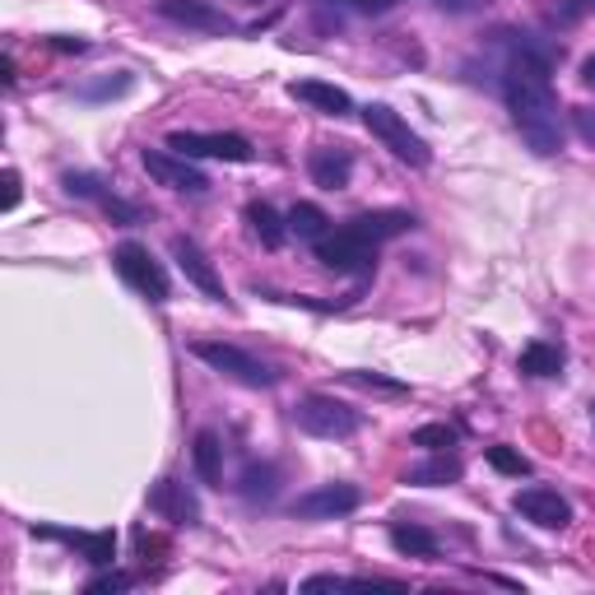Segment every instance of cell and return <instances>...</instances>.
Instances as JSON below:
<instances>
[{"label":"cell","mask_w":595,"mask_h":595,"mask_svg":"<svg viewBox=\"0 0 595 595\" xmlns=\"http://www.w3.org/2000/svg\"><path fill=\"white\" fill-rule=\"evenodd\" d=\"M409 447H424V452H452L456 447V428L452 424H424L409 433Z\"/></svg>","instance_id":"484cf974"},{"label":"cell","mask_w":595,"mask_h":595,"mask_svg":"<svg viewBox=\"0 0 595 595\" xmlns=\"http://www.w3.org/2000/svg\"><path fill=\"white\" fill-rule=\"evenodd\" d=\"M358 503H364V494H358L354 484L335 479V484H317V488H307V494H298L289 512L307 516V522H335V516H349Z\"/></svg>","instance_id":"30bf717a"},{"label":"cell","mask_w":595,"mask_h":595,"mask_svg":"<svg viewBox=\"0 0 595 595\" xmlns=\"http://www.w3.org/2000/svg\"><path fill=\"white\" fill-rule=\"evenodd\" d=\"M326 224H330L326 210H321V205H313V200H298L294 210H289V232H294V238L317 242L321 232H326Z\"/></svg>","instance_id":"cb8c5ba5"},{"label":"cell","mask_w":595,"mask_h":595,"mask_svg":"<svg viewBox=\"0 0 595 595\" xmlns=\"http://www.w3.org/2000/svg\"><path fill=\"white\" fill-rule=\"evenodd\" d=\"M516 364H522L526 377H558L563 364H567V354H563V345H554V340H530Z\"/></svg>","instance_id":"7402d4cb"},{"label":"cell","mask_w":595,"mask_h":595,"mask_svg":"<svg viewBox=\"0 0 595 595\" xmlns=\"http://www.w3.org/2000/svg\"><path fill=\"white\" fill-rule=\"evenodd\" d=\"M573 126L586 145H595V108H573Z\"/></svg>","instance_id":"1f68e13d"},{"label":"cell","mask_w":595,"mask_h":595,"mask_svg":"<svg viewBox=\"0 0 595 595\" xmlns=\"http://www.w3.org/2000/svg\"><path fill=\"white\" fill-rule=\"evenodd\" d=\"M503 93L522 140L535 153H558L563 149V112H558V93L549 80V57L535 47H516L512 61L503 70Z\"/></svg>","instance_id":"6da1fadb"},{"label":"cell","mask_w":595,"mask_h":595,"mask_svg":"<svg viewBox=\"0 0 595 595\" xmlns=\"http://www.w3.org/2000/svg\"><path fill=\"white\" fill-rule=\"evenodd\" d=\"M191 460H196L200 484H210V488H219V484H224V443H219V433H210V428L196 433Z\"/></svg>","instance_id":"ffe728a7"},{"label":"cell","mask_w":595,"mask_h":595,"mask_svg":"<svg viewBox=\"0 0 595 595\" xmlns=\"http://www.w3.org/2000/svg\"><path fill=\"white\" fill-rule=\"evenodd\" d=\"M488 465H494V470H503V475H530V460L516 452V447H488Z\"/></svg>","instance_id":"83f0119b"},{"label":"cell","mask_w":595,"mask_h":595,"mask_svg":"<svg viewBox=\"0 0 595 595\" xmlns=\"http://www.w3.org/2000/svg\"><path fill=\"white\" fill-rule=\"evenodd\" d=\"M149 507L159 512V516H168V522H177V526H200V507L187 494V484H177V479H159V484H153L149 488Z\"/></svg>","instance_id":"2e32d148"},{"label":"cell","mask_w":595,"mask_h":595,"mask_svg":"<svg viewBox=\"0 0 595 595\" xmlns=\"http://www.w3.org/2000/svg\"><path fill=\"white\" fill-rule=\"evenodd\" d=\"M19 196H23V187H19V172L10 168V172H6V210H14V205H19Z\"/></svg>","instance_id":"d6a6232c"},{"label":"cell","mask_w":595,"mask_h":595,"mask_svg":"<svg viewBox=\"0 0 595 595\" xmlns=\"http://www.w3.org/2000/svg\"><path fill=\"white\" fill-rule=\"evenodd\" d=\"M433 6H443V10H475L479 0H433Z\"/></svg>","instance_id":"836d02e7"},{"label":"cell","mask_w":595,"mask_h":595,"mask_svg":"<svg viewBox=\"0 0 595 595\" xmlns=\"http://www.w3.org/2000/svg\"><path fill=\"white\" fill-rule=\"evenodd\" d=\"M349 224L364 232L368 242H391V238H400V232L419 228V219H414L409 210H364V215H354Z\"/></svg>","instance_id":"ac0fdd59"},{"label":"cell","mask_w":595,"mask_h":595,"mask_svg":"<svg viewBox=\"0 0 595 595\" xmlns=\"http://www.w3.org/2000/svg\"><path fill=\"white\" fill-rule=\"evenodd\" d=\"M345 586H358V577H335V573H321V577H307L298 591L313 595V591H345Z\"/></svg>","instance_id":"f546056e"},{"label":"cell","mask_w":595,"mask_h":595,"mask_svg":"<svg viewBox=\"0 0 595 595\" xmlns=\"http://www.w3.org/2000/svg\"><path fill=\"white\" fill-rule=\"evenodd\" d=\"M349 6H358V10H368V14H373V10H386L391 0H349Z\"/></svg>","instance_id":"e575fe53"},{"label":"cell","mask_w":595,"mask_h":595,"mask_svg":"<svg viewBox=\"0 0 595 595\" xmlns=\"http://www.w3.org/2000/svg\"><path fill=\"white\" fill-rule=\"evenodd\" d=\"M168 149L187 153V159H224V163H251L256 149L242 136H219V131H172Z\"/></svg>","instance_id":"ba28073f"},{"label":"cell","mask_w":595,"mask_h":595,"mask_svg":"<svg viewBox=\"0 0 595 595\" xmlns=\"http://www.w3.org/2000/svg\"><path fill=\"white\" fill-rule=\"evenodd\" d=\"M391 545L405 558H437V535L424 526H391Z\"/></svg>","instance_id":"603a6c76"},{"label":"cell","mask_w":595,"mask_h":595,"mask_svg":"<svg viewBox=\"0 0 595 595\" xmlns=\"http://www.w3.org/2000/svg\"><path fill=\"white\" fill-rule=\"evenodd\" d=\"M582 6H591V10H595V0H582Z\"/></svg>","instance_id":"74e56055"},{"label":"cell","mask_w":595,"mask_h":595,"mask_svg":"<svg viewBox=\"0 0 595 595\" xmlns=\"http://www.w3.org/2000/svg\"><path fill=\"white\" fill-rule=\"evenodd\" d=\"M61 187H66L70 196L98 200V205H102V215H108V219H117V224H140V210H136V205H126L121 196L102 191V182H98L93 172H66V177H61Z\"/></svg>","instance_id":"4fadbf2b"},{"label":"cell","mask_w":595,"mask_h":595,"mask_svg":"<svg viewBox=\"0 0 595 595\" xmlns=\"http://www.w3.org/2000/svg\"><path fill=\"white\" fill-rule=\"evenodd\" d=\"M364 126H368V136L381 140L400 163H409V168H428L433 153H428L424 136H419V131H409V121H405L396 108H386V102H368V108H364Z\"/></svg>","instance_id":"3957f363"},{"label":"cell","mask_w":595,"mask_h":595,"mask_svg":"<svg viewBox=\"0 0 595 595\" xmlns=\"http://www.w3.org/2000/svg\"><path fill=\"white\" fill-rule=\"evenodd\" d=\"M191 354L200 358L205 368H215L219 377L238 381V386H251V391H270V386L279 381V373L270 364H261V358H251L247 349L238 345H224V340H196Z\"/></svg>","instance_id":"7a4b0ae2"},{"label":"cell","mask_w":595,"mask_h":595,"mask_svg":"<svg viewBox=\"0 0 595 595\" xmlns=\"http://www.w3.org/2000/svg\"><path fill=\"white\" fill-rule=\"evenodd\" d=\"M131 70H117L112 80H98V85H89V89H80V98L85 102H108V98H121V93H131Z\"/></svg>","instance_id":"4316f807"},{"label":"cell","mask_w":595,"mask_h":595,"mask_svg":"<svg viewBox=\"0 0 595 595\" xmlns=\"http://www.w3.org/2000/svg\"><path fill=\"white\" fill-rule=\"evenodd\" d=\"M512 512L526 516V522L539 526V530H567L573 526V503H567L558 488H545V484L522 488V494L512 498Z\"/></svg>","instance_id":"9c48e42d"},{"label":"cell","mask_w":595,"mask_h":595,"mask_svg":"<svg viewBox=\"0 0 595 595\" xmlns=\"http://www.w3.org/2000/svg\"><path fill=\"white\" fill-rule=\"evenodd\" d=\"M294 424L307 437H321V443H345V437L358 433V414L335 396H303L294 405Z\"/></svg>","instance_id":"5b68a950"},{"label":"cell","mask_w":595,"mask_h":595,"mask_svg":"<svg viewBox=\"0 0 595 595\" xmlns=\"http://www.w3.org/2000/svg\"><path fill=\"white\" fill-rule=\"evenodd\" d=\"M289 98L294 102H307V108H317L321 117H349L354 112V98L345 89L326 85V80H294L289 85Z\"/></svg>","instance_id":"e0dca14e"},{"label":"cell","mask_w":595,"mask_h":595,"mask_svg":"<svg viewBox=\"0 0 595 595\" xmlns=\"http://www.w3.org/2000/svg\"><path fill=\"white\" fill-rule=\"evenodd\" d=\"M126 586H131V577H126V573H102V577H93L85 591H89V595H102V591H126Z\"/></svg>","instance_id":"4dcf8cb0"},{"label":"cell","mask_w":595,"mask_h":595,"mask_svg":"<svg viewBox=\"0 0 595 595\" xmlns=\"http://www.w3.org/2000/svg\"><path fill=\"white\" fill-rule=\"evenodd\" d=\"M345 381H354V386H368V391H391V396H405L409 386L405 381H396V377H381V373H340Z\"/></svg>","instance_id":"f1b7e54d"},{"label":"cell","mask_w":595,"mask_h":595,"mask_svg":"<svg viewBox=\"0 0 595 595\" xmlns=\"http://www.w3.org/2000/svg\"><path fill=\"white\" fill-rule=\"evenodd\" d=\"M317 261L340 275H373L377 270V242H368L354 224L326 228L317 238Z\"/></svg>","instance_id":"277c9868"},{"label":"cell","mask_w":595,"mask_h":595,"mask_svg":"<svg viewBox=\"0 0 595 595\" xmlns=\"http://www.w3.org/2000/svg\"><path fill=\"white\" fill-rule=\"evenodd\" d=\"M275 479H279L275 465H247V475H242V498H247V503H270V498H275Z\"/></svg>","instance_id":"d4e9b609"},{"label":"cell","mask_w":595,"mask_h":595,"mask_svg":"<svg viewBox=\"0 0 595 595\" xmlns=\"http://www.w3.org/2000/svg\"><path fill=\"white\" fill-rule=\"evenodd\" d=\"M172 261H177V270H182L205 298H215V303L228 298V294H224V279H219V270H215V261H210V256H205L191 238H172Z\"/></svg>","instance_id":"8fae6325"},{"label":"cell","mask_w":595,"mask_h":595,"mask_svg":"<svg viewBox=\"0 0 595 595\" xmlns=\"http://www.w3.org/2000/svg\"><path fill=\"white\" fill-rule=\"evenodd\" d=\"M33 535L61 539V545L80 549V554H85L89 563H98V567H108V563L117 558V535H112V530H51V526H33Z\"/></svg>","instance_id":"5bb4252c"},{"label":"cell","mask_w":595,"mask_h":595,"mask_svg":"<svg viewBox=\"0 0 595 595\" xmlns=\"http://www.w3.org/2000/svg\"><path fill=\"white\" fill-rule=\"evenodd\" d=\"M112 266H117V275L131 284V289L140 294V298H149V303H168V275H163V266L149 256V247H140V242H121L117 251H112Z\"/></svg>","instance_id":"52a82bcc"},{"label":"cell","mask_w":595,"mask_h":595,"mask_svg":"<svg viewBox=\"0 0 595 595\" xmlns=\"http://www.w3.org/2000/svg\"><path fill=\"white\" fill-rule=\"evenodd\" d=\"M247 224H251L256 238H261V247H270V251H279L284 238H289V219H279V210H275V205H266V200L247 205Z\"/></svg>","instance_id":"44dd1931"},{"label":"cell","mask_w":595,"mask_h":595,"mask_svg":"<svg viewBox=\"0 0 595 595\" xmlns=\"http://www.w3.org/2000/svg\"><path fill=\"white\" fill-rule=\"evenodd\" d=\"M460 475H465V465L452 452H428V460H419V465H409V470H405V484H414V488H443V484H456Z\"/></svg>","instance_id":"d6986e66"},{"label":"cell","mask_w":595,"mask_h":595,"mask_svg":"<svg viewBox=\"0 0 595 595\" xmlns=\"http://www.w3.org/2000/svg\"><path fill=\"white\" fill-rule=\"evenodd\" d=\"M57 47H61V51H85V42H80V38H57Z\"/></svg>","instance_id":"8d00e7d4"},{"label":"cell","mask_w":595,"mask_h":595,"mask_svg":"<svg viewBox=\"0 0 595 595\" xmlns=\"http://www.w3.org/2000/svg\"><path fill=\"white\" fill-rule=\"evenodd\" d=\"M582 85H591V89H595V57H586V61H582Z\"/></svg>","instance_id":"d590c367"},{"label":"cell","mask_w":595,"mask_h":595,"mask_svg":"<svg viewBox=\"0 0 595 595\" xmlns=\"http://www.w3.org/2000/svg\"><path fill=\"white\" fill-rule=\"evenodd\" d=\"M307 172H313V182H317L321 191H345L349 177H354V159H349V149L321 145V149L307 153Z\"/></svg>","instance_id":"9a60e30c"},{"label":"cell","mask_w":595,"mask_h":595,"mask_svg":"<svg viewBox=\"0 0 595 595\" xmlns=\"http://www.w3.org/2000/svg\"><path fill=\"white\" fill-rule=\"evenodd\" d=\"M159 14L168 23L196 29V33H232V19L224 10H215L210 0H159Z\"/></svg>","instance_id":"7c38bea8"},{"label":"cell","mask_w":595,"mask_h":595,"mask_svg":"<svg viewBox=\"0 0 595 595\" xmlns=\"http://www.w3.org/2000/svg\"><path fill=\"white\" fill-rule=\"evenodd\" d=\"M140 163H145V172L153 177V182L177 191V196H205L210 191V177L177 149H140Z\"/></svg>","instance_id":"8992f818"}]
</instances>
